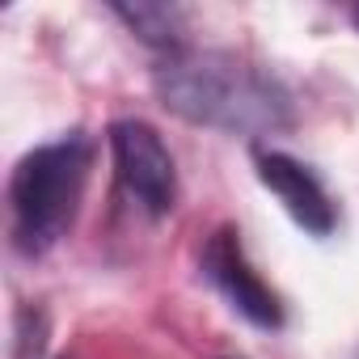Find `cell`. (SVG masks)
I'll return each instance as SVG.
<instances>
[{"label":"cell","mask_w":359,"mask_h":359,"mask_svg":"<svg viewBox=\"0 0 359 359\" xmlns=\"http://www.w3.org/2000/svg\"><path fill=\"white\" fill-rule=\"evenodd\" d=\"M152 89L169 114L224 135L258 140L292 123V93L279 76L237 51L182 47L156 64Z\"/></svg>","instance_id":"6da1fadb"},{"label":"cell","mask_w":359,"mask_h":359,"mask_svg":"<svg viewBox=\"0 0 359 359\" xmlns=\"http://www.w3.org/2000/svg\"><path fill=\"white\" fill-rule=\"evenodd\" d=\"M89 169H93V140L85 131H68L51 144H39L13 165L9 212H13L18 254L43 258L68 237L85 199Z\"/></svg>","instance_id":"7a4b0ae2"},{"label":"cell","mask_w":359,"mask_h":359,"mask_svg":"<svg viewBox=\"0 0 359 359\" xmlns=\"http://www.w3.org/2000/svg\"><path fill=\"white\" fill-rule=\"evenodd\" d=\"M110 140V156H114V173L123 191L152 216H169L177 203V169L173 156L161 140V131L144 118H118L106 131Z\"/></svg>","instance_id":"3957f363"},{"label":"cell","mask_w":359,"mask_h":359,"mask_svg":"<svg viewBox=\"0 0 359 359\" xmlns=\"http://www.w3.org/2000/svg\"><path fill=\"white\" fill-rule=\"evenodd\" d=\"M199 271L203 279L229 300L233 313H241L254 330H279L283 325V300L275 296V287L254 271V262L245 258V245H241V233L233 224H220L203 254H199Z\"/></svg>","instance_id":"277c9868"},{"label":"cell","mask_w":359,"mask_h":359,"mask_svg":"<svg viewBox=\"0 0 359 359\" xmlns=\"http://www.w3.org/2000/svg\"><path fill=\"white\" fill-rule=\"evenodd\" d=\"M254 173H258V182L279 199V208L292 216V224L300 233H309L317 241L334 233V224H338L334 199L325 195L321 177L304 161H296V156H287L279 148H254Z\"/></svg>","instance_id":"5b68a950"},{"label":"cell","mask_w":359,"mask_h":359,"mask_svg":"<svg viewBox=\"0 0 359 359\" xmlns=\"http://www.w3.org/2000/svg\"><path fill=\"white\" fill-rule=\"evenodd\" d=\"M110 13L148 47L173 55L182 51V34H187V13L177 5H148V0H135V5H110Z\"/></svg>","instance_id":"8992f818"},{"label":"cell","mask_w":359,"mask_h":359,"mask_svg":"<svg viewBox=\"0 0 359 359\" xmlns=\"http://www.w3.org/2000/svg\"><path fill=\"white\" fill-rule=\"evenodd\" d=\"M351 22H355V30H359V9H351Z\"/></svg>","instance_id":"52a82bcc"},{"label":"cell","mask_w":359,"mask_h":359,"mask_svg":"<svg viewBox=\"0 0 359 359\" xmlns=\"http://www.w3.org/2000/svg\"><path fill=\"white\" fill-rule=\"evenodd\" d=\"M355 359H359V346H355Z\"/></svg>","instance_id":"ba28073f"}]
</instances>
